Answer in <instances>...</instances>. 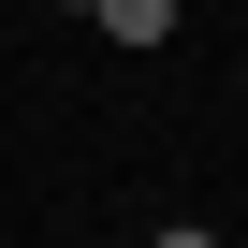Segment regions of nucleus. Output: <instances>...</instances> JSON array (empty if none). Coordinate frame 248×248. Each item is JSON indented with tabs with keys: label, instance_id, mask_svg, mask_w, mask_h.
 <instances>
[{
	"label": "nucleus",
	"instance_id": "obj_1",
	"mask_svg": "<svg viewBox=\"0 0 248 248\" xmlns=\"http://www.w3.org/2000/svg\"><path fill=\"white\" fill-rule=\"evenodd\" d=\"M88 15H102V44H132V59L175 44V0H88Z\"/></svg>",
	"mask_w": 248,
	"mask_h": 248
},
{
	"label": "nucleus",
	"instance_id": "obj_2",
	"mask_svg": "<svg viewBox=\"0 0 248 248\" xmlns=\"http://www.w3.org/2000/svg\"><path fill=\"white\" fill-rule=\"evenodd\" d=\"M146 248H219V233H204V219H161V233H146Z\"/></svg>",
	"mask_w": 248,
	"mask_h": 248
}]
</instances>
